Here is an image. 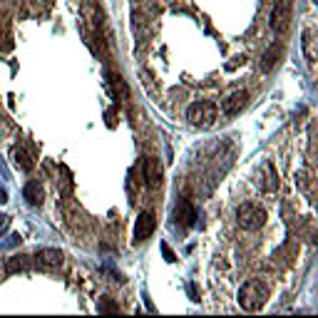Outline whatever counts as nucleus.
<instances>
[{"mask_svg":"<svg viewBox=\"0 0 318 318\" xmlns=\"http://www.w3.org/2000/svg\"><path fill=\"white\" fill-rule=\"evenodd\" d=\"M0 38H3V28H0Z\"/></svg>","mask_w":318,"mask_h":318,"instance_id":"obj_21","label":"nucleus"},{"mask_svg":"<svg viewBox=\"0 0 318 318\" xmlns=\"http://www.w3.org/2000/svg\"><path fill=\"white\" fill-rule=\"evenodd\" d=\"M301 47H303V55H306V60H308L311 65H316V60H318V30H316V28L303 30Z\"/></svg>","mask_w":318,"mask_h":318,"instance_id":"obj_8","label":"nucleus"},{"mask_svg":"<svg viewBox=\"0 0 318 318\" xmlns=\"http://www.w3.org/2000/svg\"><path fill=\"white\" fill-rule=\"evenodd\" d=\"M8 226H10V216H8V214H0V234H5Z\"/></svg>","mask_w":318,"mask_h":318,"instance_id":"obj_18","label":"nucleus"},{"mask_svg":"<svg viewBox=\"0 0 318 318\" xmlns=\"http://www.w3.org/2000/svg\"><path fill=\"white\" fill-rule=\"evenodd\" d=\"M268 25H271V30H276V33L288 30V25H291V3H288V0H279V3L274 5V10H271V15H268Z\"/></svg>","mask_w":318,"mask_h":318,"instance_id":"obj_4","label":"nucleus"},{"mask_svg":"<svg viewBox=\"0 0 318 318\" xmlns=\"http://www.w3.org/2000/svg\"><path fill=\"white\" fill-rule=\"evenodd\" d=\"M142 172H144V182H147V187L157 189L159 184H162V164H159V159L147 157L144 164H142Z\"/></svg>","mask_w":318,"mask_h":318,"instance_id":"obj_9","label":"nucleus"},{"mask_svg":"<svg viewBox=\"0 0 318 318\" xmlns=\"http://www.w3.org/2000/svg\"><path fill=\"white\" fill-rule=\"evenodd\" d=\"M13 162H15V167L22 169V172H30V169L35 167L33 154L25 150V147H15V150H13Z\"/></svg>","mask_w":318,"mask_h":318,"instance_id":"obj_13","label":"nucleus"},{"mask_svg":"<svg viewBox=\"0 0 318 318\" xmlns=\"http://www.w3.org/2000/svg\"><path fill=\"white\" fill-rule=\"evenodd\" d=\"M279 55H281V45H279V42H274V45H271V47H268V50H266V53L261 55V67L266 70V72L276 67V62H279Z\"/></svg>","mask_w":318,"mask_h":318,"instance_id":"obj_15","label":"nucleus"},{"mask_svg":"<svg viewBox=\"0 0 318 318\" xmlns=\"http://www.w3.org/2000/svg\"><path fill=\"white\" fill-rule=\"evenodd\" d=\"M107 80H110V87H112V92L117 97H122V100H127L130 97V87H127V82H125V77L117 75V72H107Z\"/></svg>","mask_w":318,"mask_h":318,"instance_id":"obj_14","label":"nucleus"},{"mask_svg":"<svg viewBox=\"0 0 318 318\" xmlns=\"http://www.w3.org/2000/svg\"><path fill=\"white\" fill-rule=\"evenodd\" d=\"M236 222L246 231H256V229H261L266 224V211L259 204H254V202H246V204H241L236 209Z\"/></svg>","mask_w":318,"mask_h":318,"instance_id":"obj_3","label":"nucleus"},{"mask_svg":"<svg viewBox=\"0 0 318 318\" xmlns=\"http://www.w3.org/2000/svg\"><path fill=\"white\" fill-rule=\"evenodd\" d=\"M97 308H100V313H119V306H114L112 299H107V296L100 299V306H97Z\"/></svg>","mask_w":318,"mask_h":318,"instance_id":"obj_17","label":"nucleus"},{"mask_svg":"<svg viewBox=\"0 0 318 318\" xmlns=\"http://www.w3.org/2000/svg\"><path fill=\"white\" fill-rule=\"evenodd\" d=\"M154 229H157V216L152 214V211H142L139 214V219H137V224H134V241H147L152 234H154Z\"/></svg>","mask_w":318,"mask_h":318,"instance_id":"obj_6","label":"nucleus"},{"mask_svg":"<svg viewBox=\"0 0 318 318\" xmlns=\"http://www.w3.org/2000/svg\"><path fill=\"white\" fill-rule=\"evenodd\" d=\"M62 251H57V249H40L35 251V256H33V266H38V268H45V271H53V268H60L62 266Z\"/></svg>","mask_w":318,"mask_h":318,"instance_id":"obj_5","label":"nucleus"},{"mask_svg":"<svg viewBox=\"0 0 318 318\" xmlns=\"http://www.w3.org/2000/svg\"><path fill=\"white\" fill-rule=\"evenodd\" d=\"M5 202H8V189L0 184V204H5Z\"/></svg>","mask_w":318,"mask_h":318,"instance_id":"obj_20","label":"nucleus"},{"mask_svg":"<svg viewBox=\"0 0 318 318\" xmlns=\"http://www.w3.org/2000/svg\"><path fill=\"white\" fill-rule=\"evenodd\" d=\"M246 105H249V92H246V90H236V92H231L224 102H222V112H224L226 117H236Z\"/></svg>","mask_w":318,"mask_h":318,"instance_id":"obj_7","label":"nucleus"},{"mask_svg":"<svg viewBox=\"0 0 318 318\" xmlns=\"http://www.w3.org/2000/svg\"><path fill=\"white\" fill-rule=\"evenodd\" d=\"M266 299H268V286L259 279H249L239 288V306L243 311H261L266 306Z\"/></svg>","mask_w":318,"mask_h":318,"instance_id":"obj_1","label":"nucleus"},{"mask_svg":"<svg viewBox=\"0 0 318 318\" xmlns=\"http://www.w3.org/2000/svg\"><path fill=\"white\" fill-rule=\"evenodd\" d=\"M162 254H164V259H167L169 263H172V261H177V256L172 254V249H169L167 243H162Z\"/></svg>","mask_w":318,"mask_h":318,"instance_id":"obj_19","label":"nucleus"},{"mask_svg":"<svg viewBox=\"0 0 318 318\" xmlns=\"http://www.w3.org/2000/svg\"><path fill=\"white\" fill-rule=\"evenodd\" d=\"M33 266V256H25V254H15L5 261V271L8 274H18V271H28Z\"/></svg>","mask_w":318,"mask_h":318,"instance_id":"obj_12","label":"nucleus"},{"mask_svg":"<svg viewBox=\"0 0 318 318\" xmlns=\"http://www.w3.org/2000/svg\"><path fill=\"white\" fill-rule=\"evenodd\" d=\"M216 114H219V110H216L214 102H194V105H189L187 119L191 127L206 130V127H211L216 122Z\"/></svg>","mask_w":318,"mask_h":318,"instance_id":"obj_2","label":"nucleus"},{"mask_svg":"<svg viewBox=\"0 0 318 318\" xmlns=\"http://www.w3.org/2000/svg\"><path fill=\"white\" fill-rule=\"evenodd\" d=\"M263 172H266V179L261 182V187L266 189V191H274L276 184H279V182H276V174H274V167H271V164H263Z\"/></svg>","mask_w":318,"mask_h":318,"instance_id":"obj_16","label":"nucleus"},{"mask_svg":"<svg viewBox=\"0 0 318 318\" xmlns=\"http://www.w3.org/2000/svg\"><path fill=\"white\" fill-rule=\"evenodd\" d=\"M174 219H177L182 226H194V222H197V211H194L191 202H187V199L179 202L177 209H174Z\"/></svg>","mask_w":318,"mask_h":318,"instance_id":"obj_10","label":"nucleus"},{"mask_svg":"<svg viewBox=\"0 0 318 318\" xmlns=\"http://www.w3.org/2000/svg\"><path fill=\"white\" fill-rule=\"evenodd\" d=\"M22 197H25V202L30 206H40L45 202V189L40 187V182H28L22 187Z\"/></svg>","mask_w":318,"mask_h":318,"instance_id":"obj_11","label":"nucleus"}]
</instances>
